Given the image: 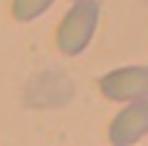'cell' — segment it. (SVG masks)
Wrapping results in <instances>:
<instances>
[{
    "mask_svg": "<svg viewBox=\"0 0 148 146\" xmlns=\"http://www.w3.org/2000/svg\"><path fill=\"white\" fill-rule=\"evenodd\" d=\"M73 3H78V0H73Z\"/></svg>",
    "mask_w": 148,
    "mask_h": 146,
    "instance_id": "obj_5",
    "label": "cell"
},
{
    "mask_svg": "<svg viewBox=\"0 0 148 146\" xmlns=\"http://www.w3.org/2000/svg\"><path fill=\"white\" fill-rule=\"evenodd\" d=\"M99 16H101V3L99 0H78V3H73V8L65 13V18L60 21V29H57L60 52H65L70 57L81 55L91 44L94 34H96Z\"/></svg>",
    "mask_w": 148,
    "mask_h": 146,
    "instance_id": "obj_1",
    "label": "cell"
},
{
    "mask_svg": "<svg viewBox=\"0 0 148 146\" xmlns=\"http://www.w3.org/2000/svg\"><path fill=\"white\" fill-rule=\"evenodd\" d=\"M55 0H13L10 10H13V18L21 21V24H29L34 18H39L44 10H49Z\"/></svg>",
    "mask_w": 148,
    "mask_h": 146,
    "instance_id": "obj_4",
    "label": "cell"
},
{
    "mask_svg": "<svg viewBox=\"0 0 148 146\" xmlns=\"http://www.w3.org/2000/svg\"><path fill=\"white\" fill-rule=\"evenodd\" d=\"M99 91L112 102H148V68L146 65H127L114 68L99 78Z\"/></svg>",
    "mask_w": 148,
    "mask_h": 146,
    "instance_id": "obj_2",
    "label": "cell"
},
{
    "mask_svg": "<svg viewBox=\"0 0 148 146\" xmlns=\"http://www.w3.org/2000/svg\"><path fill=\"white\" fill-rule=\"evenodd\" d=\"M146 133H148V102H133V104L122 107L109 125L112 146H133Z\"/></svg>",
    "mask_w": 148,
    "mask_h": 146,
    "instance_id": "obj_3",
    "label": "cell"
}]
</instances>
